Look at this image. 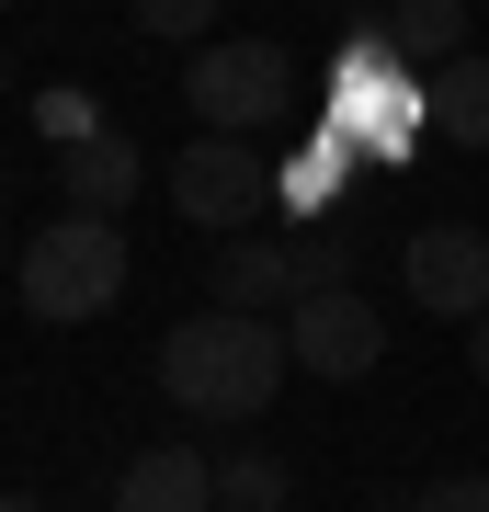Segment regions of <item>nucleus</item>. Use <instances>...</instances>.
<instances>
[{
  "label": "nucleus",
  "instance_id": "nucleus-6",
  "mask_svg": "<svg viewBox=\"0 0 489 512\" xmlns=\"http://www.w3.org/2000/svg\"><path fill=\"white\" fill-rule=\"evenodd\" d=\"M399 285H410V308H433V319H489V228H410L399 239Z\"/></svg>",
  "mask_w": 489,
  "mask_h": 512
},
{
  "label": "nucleus",
  "instance_id": "nucleus-2",
  "mask_svg": "<svg viewBox=\"0 0 489 512\" xmlns=\"http://www.w3.org/2000/svg\"><path fill=\"white\" fill-rule=\"evenodd\" d=\"M114 296H126V217H57L23 239V308H35L46 330H80V319H103Z\"/></svg>",
  "mask_w": 489,
  "mask_h": 512
},
{
  "label": "nucleus",
  "instance_id": "nucleus-8",
  "mask_svg": "<svg viewBox=\"0 0 489 512\" xmlns=\"http://www.w3.org/2000/svg\"><path fill=\"white\" fill-rule=\"evenodd\" d=\"M137 137H80V148H57V183H69V205H80V217H126V205H137Z\"/></svg>",
  "mask_w": 489,
  "mask_h": 512
},
{
  "label": "nucleus",
  "instance_id": "nucleus-10",
  "mask_svg": "<svg viewBox=\"0 0 489 512\" xmlns=\"http://www.w3.org/2000/svg\"><path fill=\"white\" fill-rule=\"evenodd\" d=\"M421 126L444 148H489V57H444V69L421 80Z\"/></svg>",
  "mask_w": 489,
  "mask_h": 512
},
{
  "label": "nucleus",
  "instance_id": "nucleus-15",
  "mask_svg": "<svg viewBox=\"0 0 489 512\" xmlns=\"http://www.w3.org/2000/svg\"><path fill=\"white\" fill-rule=\"evenodd\" d=\"M467 376L489 387V319H467Z\"/></svg>",
  "mask_w": 489,
  "mask_h": 512
},
{
  "label": "nucleus",
  "instance_id": "nucleus-3",
  "mask_svg": "<svg viewBox=\"0 0 489 512\" xmlns=\"http://www.w3.org/2000/svg\"><path fill=\"white\" fill-rule=\"evenodd\" d=\"M182 103H194L205 137H251L273 114L296 103V57L273 35H228V46H194V69H182Z\"/></svg>",
  "mask_w": 489,
  "mask_h": 512
},
{
  "label": "nucleus",
  "instance_id": "nucleus-5",
  "mask_svg": "<svg viewBox=\"0 0 489 512\" xmlns=\"http://www.w3.org/2000/svg\"><path fill=\"white\" fill-rule=\"evenodd\" d=\"M285 353H296V365H308L319 387H353V376H376L387 319H376V296L319 285V296H296V308H285Z\"/></svg>",
  "mask_w": 489,
  "mask_h": 512
},
{
  "label": "nucleus",
  "instance_id": "nucleus-16",
  "mask_svg": "<svg viewBox=\"0 0 489 512\" xmlns=\"http://www.w3.org/2000/svg\"><path fill=\"white\" fill-rule=\"evenodd\" d=\"M0 512H46V501H0Z\"/></svg>",
  "mask_w": 489,
  "mask_h": 512
},
{
  "label": "nucleus",
  "instance_id": "nucleus-14",
  "mask_svg": "<svg viewBox=\"0 0 489 512\" xmlns=\"http://www.w3.org/2000/svg\"><path fill=\"white\" fill-rule=\"evenodd\" d=\"M410 512H489V478L455 467V478H433V490H410Z\"/></svg>",
  "mask_w": 489,
  "mask_h": 512
},
{
  "label": "nucleus",
  "instance_id": "nucleus-18",
  "mask_svg": "<svg viewBox=\"0 0 489 512\" xmlns=\"http://www.w3.org/2000/svg\"><path fill=\"white\" fill-rule=\"evenodd\" d=\"M0 12H12V0H0Z\"/></svg>",
  "mask_w": 489,
  "mask_h": 512
},
{
  "label": "nucleus",
  "instance_id": "nucleus-9",
  "mask_svg": "<svg viewBox=\"0 0 489 512\" xmlns=\"http://www.w3.org/2000/svg\"><path fill=\"white\" fill-rule=\"evenodd\" d=\"M376 46L399 57V69H444V57H467V0H387Z\"/></svg>",
  "mask_w": 489,
  "mask_h": 512
},
{
  "label": "nucleus",
  "instance_id": "nucleus-7",
  "mask_svg": "<svg viewBox=\"0 0 489 512\" xmlns=\"http://www.w3.org/2000/svg\"><path fill=\"white\" fill-rule=\"evenodd\" d=\"M114 512H217V456L205 444H137L114 478Z\"/></svg>",
  "mask_w": 489,
  "mask_h": 512
},
{
  "label": "nucleus",
  "instance_id": "nucleus-4",
  "mask_svg": "<svg viewBox=\"0 0 489 512\" xmlns=\"http://www.w3.org/2000/svg\"><path fill=\"white\" fill-rule=\"evenodd\" d=\"M273 194H285V183H273V160H251V137H205L194 126V148L171 160V205L194 228H251Z\"/></svg>",
  "mask_w": 489,
  "mask_h": 512
},
{
  "label": "nucleus",
  "instance_id": "nucleus-1",
  "mask_svg": "<svg viewBox=\"0 0 489 512\" xmlns=\"http://www.w3.org/2000/svg\"><path fill=\"white\" fill-rule=\"evenodd\" d=\"M285 376H296L285 319H251V308H194L160 342V399L194 421H262Z\"/></svg>",
  "mask_w": 489,
  "mask_h": 512
},
{
  "label": "nucleus",
  "instance_id": "nucleus-11",
  "mask_svg": "<svg viewBox=\"0 0 489 512\" xmlns=\"http://www.w3.org/2000/svg\"><path fill=\"white\" fill-rule=\"evenodd\" d=\"M296 501V467L262 456V444H239V456H217V512H285Z\"/></svg>",
  "mask_w": 489,
  "mask_h": 512
},
{
  "label": "nucleus",
  "instance_id": "nucleus-17",
  "mask_svg": "<svg viewBox=\"0 0 489 512\" xmlns=\"http://www.w3.org/2000/svg\"><path fill=\"white\" fill-rule=\"evenodd\" d=\"M0 92H12V57H0Z\"/></svg>",
  "mask_w": 489,
  "mask_h": 512
},
{
  "label": "nucleus",
  "instance_id": "nucleus-12",
  "mask_svg": "<svg viewBox=\"0 0 489 512\" xmlns=\"http://www.w3.org/2000/svg\"><path fill=\"white\" fill-rule=\"evenodd\" d=\"M273 183H285V205H330V194L353 183V137H342V126H319L285 171H273Z\"/></svg>",
  "mask_w": 489,
  "mask_h": 512
},
{
  "label": "nucleus",
  "instance_id": "nucleus-13",
  "mask_svg": "<svg viewBox=\"0 0 489 512\" xmlns=\"http://www.w3.org/2000/svg\"><path fill=\"white\" fill-rule=\"evenodd\" d=\"M126 12H137V35H160V46L217 35V0H126Z\"/></svg>",
  "mask_w": 489,
  "mask_h": 512
}]
</instances>
